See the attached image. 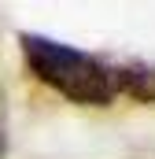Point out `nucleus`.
I'll use <instances>...</instances> for the list:
<instances>
[{"label": "nucleus", "mask_w": 155, "mask_h": 159, "mask_svg": "<svg viewBox=\"0 0 155 159\" xmlns=\"http://www.w3.org/2000/svg\"><path fill=\"white\" fill-rule=\"evenodd\" d=\"M115 93H126L140 104H155V59H118L111 63Z\"/></svg>", "instance_id": "f03ea898"}, {"label": "nucleus", "mask_w": 155, "mask_h": 159, "mask_svg": "<svg viewBox=\"0 0 155 159\" xmlns=\"http://www.w3.org/2000/svg\"><path fill=\"white\" fill-rule=\"evenodd\" d=\"M19 52H22L26 70L41 85H48L52 93L67 96L70 104L104 107L118 96L115 78H111V63L81 52L67 41L44 37V34H19Z\"/></svg>", "instance_id": "f257e3e1"}]
</instances>
